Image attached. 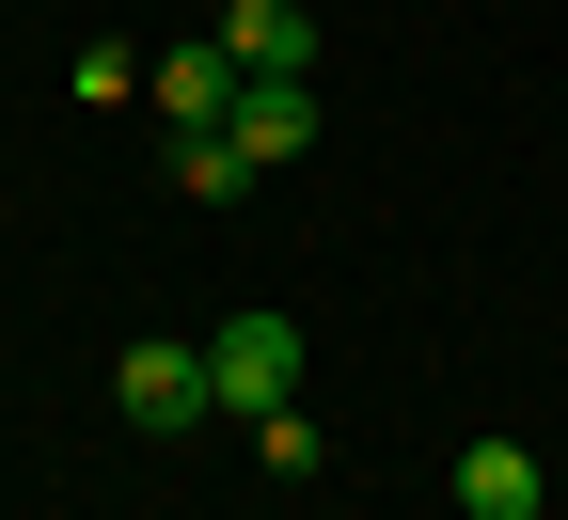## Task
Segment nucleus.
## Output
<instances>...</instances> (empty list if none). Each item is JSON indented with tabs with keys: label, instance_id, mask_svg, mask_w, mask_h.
Masks as SVG:
<instances>
[{
	"label": "nucleus",
	"instance_id": "1",
	"mask_svg": "<svg viewBox=\"0 0 568 520\" xmlns=\"http://www.w3.org/2000/svg\"><path fill=\"white\" fill-rule=\"evenodd\" d=\"M205 379H222V410L237 426H268V410H301V316H222V332H205Z\"/></svg>",
	"mask_w": 568,
	"mask_h": 520
},
{
	"label": "nucleus",
	"instance_id": "2",
	"mask_svg": "<svg viewBox=\"0 0 568 520\" xmlns=\"http://www.w3.org/2000/svg\"><path fill=\"white\" fill-rule=\"evenodd\" d=\"M111 410L174 441V426H205V410H222V379H205V347H190V332H142V347L111 363Z\"/></svg>",
	"mask_w": 568,
	"mask_h": 520
},
{
	"label": "nucleus",
	"instance_id": "3",
	"mask_svg": "<svg viewBox=\"0 0 568 520\" xmlns=\"http://www.w3.org/2000/svg\"><path fill=\"white\" fill-rule=\"evenodd\" d=\"M142 95H159L174 126H222V111H237V48H222V32H190V48H159V63H142Z\"/></svg>",
	"mask_w": 568,
	"mask_h": 520
},
{
	"label": "nucleus",
	"instance_id": "4",
	"mask_svg": "<svg viewBox=\"0 0 568 520\" xmlns=\"http://www.w3.org/2000/svg\"><path fill=\"white\" fill-rule=\"evenodd\" d=\"M222 48H237V80H301L316 17H301V0H222Z\"/></svg>",
	"mask_w": 568,
	"mask_h": 520
},
{
	"label": "nucleus",
	"instance_id": "5",
	"mask_svg": "<svg viewBox=\"0 0 568 520\" xmlns=\"http://www.w3.org/2000/svg\"><path fill=\"white\" fill-rule=\"evenodd\" d=\"M222 126L253 142V174H284V159L316 142V80H237V111H222Z\"/></svg>",
	"mask_w": 568,
	"mask_h": 520
},
{
	"label": "nucleus",
	"instance_id": "6",
	"mask_svg": "<svg viewBox=\"0 0 568 520\" xmlns=\"http://www.w3.org/2000/svg\"><path fill=\"white\" fill-rule=\"evenodd\" d=\"M458 504H474V520H537L552 489H537V458H521V441H458Z\"/></svg>",
	"mask_w": 568,
	"mask_h": 520
},
{
	"label": "nucleus",
	"instance_id": "7",
	"mask_svg": "<svg viewBox=\"0 0 568 520\" xmlns=\"http://www.w3.org/2000/svg\"><path fill=\"white\" fill-rule=\"evenodd\" d=\"M174 190L237 205V190H253V142H237V126H174Z\"/></svg>",
	"mask_w": 568,
	"mask_h": 520
},
{
	"label": "nucleus",
	"instance_id": "8",
	"mask_svg": "<svg viewBox=\"0 0 568 520\" xmlns=\"http://www.w3.org/2000/svg\"><path fill=\"white\" fill-rule=\"evenodd\" d=\"M253 458H268V473H316L332 441H316V410H268V426H253Z\"/></svg>",
	"mask_w": 568,
	"mask_h": 520
}]
</instances>
